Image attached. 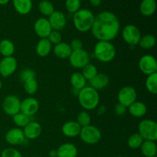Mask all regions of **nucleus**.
I'll return each mask as SVG.
<instances>
[{
	"label": "nucleus",
	"mask_w": 157,
	"mask_h": 157,
	"mask_svg": "<svg viewBox=\"0 0 157 157\" xmlns=\"http://www.w3.org/2000/svg\"><path fill=\"white\" fill-rule=\"evenodd\" d=\"M156 37L151 34H147V35L141 36L140 40L139 41V45L141 48L149 50L151 49L156 45Z\"/></svg>",
	"instance_id": "nucleus-29"
},
{
	"label": "nucleus",
	"mask_w": 157,
	"mask_h": 157,
	"mask_svg": "<svg viewBox=\"0 0 157 157\" xmlns=\"http://www.w3.org/2000/svg\"><path fill=\"white\" fill-rule=\"evenodd\" d=\"M22 130L26 139L35 140L39 137L42 131V128L39 123L31 121Z\"/></svg>",
	"instance_id": "nucleus-17"
},
{
	"label": "nucleus",
	"mask_w": 157,
	"mask_h": 157,
	"mask_svg": "<svg viewBox=\"0 0 157 157\" xmlns=\"http://www.w3.org/2000/svg\"><path fill=\"white\" fill-rule=\"evenodd\" d=\"M34 30L40 38H47L52 32V29L48 19L46 18H39L34 24Z\"/></svg>",
	"instance_id": "nucleus-14"
},
{
	"label": "nucleus",
	"mask_w": 157,
	"mask_h": 157,
	"mask_svg": "<svg viewBox=\"0 0 157 157\" xmlns=\"http://www.w3.org/2000/svg\"><path fill=\"white\" fill-rule=\"evenodd\" d=\"M79 136L81 140L86 144L94 145L101 140L102 134L99 128L90 124L87 127H81Z\"/></svg>",
	"instance_id": "nucleus-6"
},
{
	"label": "nucleus",
	"mask_w": 157,
	"mask_h": 157,
	"mask_svg": "<svg viewBox=\"0 0 157 157\" xmlns=\"http://www.w3.org/2000/svg\"><path fill=\"white\" fill-rule=\"evenodd\" d=\"M128 111L131 116L136 118H141L147 113V108L144 103L141 101H135L128 107Z\"/></svg>",
	"instance_id": "nucleus-21"
},
{
	"label": "nucleus",
	"mask_w": 157,
	"mask_h": 157,
	"mask_svg": "<svg viewBox=\"0 0 157 157\" xmlns=\"http://www.w3.org/2000/svg\"><path fill=\"white\" fill-rule=\"evenodd\" d=\"M106 111V108L104 106H101V107H99V109L98 110V115H103L104 113H105Z\"/></svg>",
	"instance_id": "nucleus-44"
},
{
	"label": "nucleus",
	"mask_w": 157,
	"mask_h": 157,
	"mask_svg": "<svg viewBox=\"0 0 157 157\" xmlns=\"http://www.w3.org/2000/svg\"><path fill=\"white\" fill-rule=\"evenodd\" d=\"M78 98L81 107L87 110H94L100 103L99 93L90 86H86L80 90Z\"/></svg>",
	"instance_id": "nucleus-2"
},
{
	"label": "nucleus",
	"mask_w": 157,
	"mask_h": 157,
	"mask_svg": "<svg viewBox=\"0 0 157 157\" xmlns=\"http://www.w3.org/2000/svg\"><path fill=\"white\" fill-rule=\"evenodd\" d=\"M69 44H70V47L72 51H78L83 49V43L79 38H75V39L71 40Z\"/></svg>",
	"instance_id": "nucleus-42"
},
{
	"label": "nucleus",
	"mask_w": 157,
	"mask_h": 157,
	"mask_svg": "<svg viewBox=\"0 0 157 157\" xmlns=\"http://www.w3.org/2000/svg\"><path fill=\"white\" fill-rule=\"evenodd\" d=\"M15 44L9 39H3L0 41V54L3 57H11L15 53Z\"/></svg>",
	"instance_id": "nucleus-28"
},
{
	"label": "nucleus",
	"mask_w": 157,
	"mask_h": 157,
	"mask_svg": "<svg viewBox=\"0 0 157 157\" xmlns=\"http://www.w3.org/2000/svg\"><path fill=\"white\" fill-rule=\"evenodd\" d=\"M38 109H39V103L35 98H27L21 101L20 112L27 115L29 117L34 116L38 112Z\"/></svg>",
	"instance_id": "nucleus-15"
},
{
	"label": "nucleus",
	"mask_w": 157,
	"mask_h": 157,
	"mask_svg": "<svg viewBox=\"0 0 157 157\" xmlns=\"http://www.w3.org/2000/svg\"><path fill=\"white\" fill-rule=\"evenodd\" d=\"M52 48V44L48 38H41L37 43L35 52L39 57L44 58L50 54Z\"/></svg>",
	"instance_id": "nucleus-23"
},
{
	"label": "nucleus",
	"mask_w": 157,
	"mask_h": 157,
	"mask_svg": "<svg viewBox=\"0 0 157 157\" xmlns=\"http://www.w3.org/2000/svg\"><path fill=\"white\" fill-rule=\"evenodd\" d=\"M9 0H0V6H5V5L8 4Z\"/></svg>",
	"instance_id": "nucleus-46"
},
{
	"label": "nucleus",
	"mask_w": 157,
	"mask_h": 157,
	"mask_svg": "<svg viewBox=\"0 0 157 157\" xmlns=\"http://www.w3.org/2000/svg\"><path fill=\"white\" fill-rule=\"evenodd\" d=\"M156 9V0H143L140 5V12L144 16H151Z\"/></svg>",
	"instance_id": "nucleus-25"
},
{
	"label": "nucleus",
	"mask_w": 157,
	"mask_h": 157,
	"mask_svg": "<svg viewBox=\"0 0 157 157\" xmlns=\"http://www.w3.org/2000/svg\"><path fill=\"white\" fill-rule=\"evenodd\" d=\"M91 122V117L87 111H81L78 113L77 117V123L81 126V127H87L90 125Z\"/></svg>",
	"instance_id": "nucleus-36"
},
{
	"label": "nucleus",
	"mask_w": 157,
	"mask_h": 157,
	"mask_svg": "<svg viewBox=\"0 0 157 157\" xmlns=\"http://www.w3.org/2000/svg\"><path fill=\"white\" fill-rule=\"evenodd\" d=\"M113 110H114L115 114L117 115V116L119 117H122L127 113V107H126L125 106L120 104V103H117V104L114 106V109H113Z\"/></svg>",
	"instance_id": "nucleus-41"
},
{
	"label": "nucleus",
	"mask_w": 157,
	"mask_h": 157,
	"mask_svg": "<svg viewBox=\"0 0 157 157\" xmlns=\"http://www.w3.org/2000/svg\"><path fill=\"white\" fill-rule=\"evenodd\" d=\"M117 157H124V156H117Z\"/></svg>",
	"instance_id": "nucleus-48"
},
{
	"label": "nucleus",
	"mask_w": 157,
	"mask_h": 157,
	"mask_svg": "<svg viewBox=\"0 0 157 157\" xmlns=\"http://www.w3.org/2000/svg\"><path fill=\"white\" fill-rule=\"evenodd\" d=\"M94 55L101 62L108 63L116 56V48L110 41H98L94 46Z\"/></svg>",
	"instance_id": "nucleus-4"
},
{
	"label": "nucleus",
	"mask_w": 157,
	"mask_h": 157,
	"mask_svg": "<svg viewBox=\"0 0 157 157\" xmlns=\"http://www.w3.org/2000/svg\"><path fill=\"white\" fill-rule=\"evenodd\" d=\"M65 8L69 13H75L81 9V0H65Z\"/></svg>",
	"instance_id": "nucleus-37"
},
{
	"label": "nucleus",
	"mask_w": 157,
	"mask_h": 157,
	"mask_svg": "<svg viewBox=\"0 0 157 157\" xmlns=\"http://www.w3.org/2000/svg\"><path fill=\"white\" fill-rule=\"evenodd\" d=\"M12 4L15 10L20 15H27L32 11V0H12Z\"/></svg>",
	"instance_id": "nucleus-22"
},
{
	"label": "nucleus",
	"mask_w": 157,
	"mask_h": 157,
	"mask_svg": "<svg viewBox=\"0 0 157 157\" xmlns=\"http://www.w3.org/2000/svg\"><path fill=\"white\" fill-rule=\"evenodd\" d=\"M121 23L114 13L104 11L94 18L91 33L98 41H110L117 38L120 32Z\"/></svg>",
	"instance_id": "nucleus-1"
},
{
	"label": "nucleus",
	"mask_w": 157,
	"mask_h": 157,
	"mask_svg": "<svg viewBox=\"0 0 157 157\" xmlns=\"http://www.w3.org/2000/svg\"><path fill=\"white\" fill-rule=\"evenodd\" d=\"M72 50L70 47V44L66 42H63V41L56 44L54 47V53H55V56L61 59L68 58Z\"/></svg>",
	"instance_id": "nucleus-24"
},
{
	"label": "nucleus",
	"mask_w": 157,
	"mask_h": 157,
	"mask_svg": "<svg viewBox=\"0 0 157 157\" xmlns=\"http://www.w3.org/2000/svg\"><path fill=\"white\" fill-rule=\"evenodd\" d=\"M70 82L72 86V88L80 90L82 88H84V87H86L87 80L84 78V77L83 76L81 73H80V72H75L71 76Z\"/></svg>",
	"instance_id": "nucleus-27"
},
{
	"label": "nucleus",
	"mask_w": 157,
	"mask_h": 157,
	"mask_svg": "<svg viewBox=\"0 0 157 157\" xmlns=\"http://www.w3.org/2000/svg\"><path fill=\"white\" fill-rule=\"evenodd\" d=\"M25 139L22 129L18 127H14L9 130L5 136L6 142L12 146L21 145L25 142Z\"/></svg>",
	"instance_id": "nucleus-13"
},
{
	"label": "nucleus",
	"mask_w": 157,
	"mask_h": 157,
	"mask_svg": "<svg viewBox=\"0 0 157 157\" xmlns=\"http://www.w3.org/2000/svg\"><path fill=\"white\" fill-rule=\"evenodd\" d=\"M68 59L72 67L75 68H83L90 63V55L84 49L72 51Z\"/></svg>",
	"instance_id": "nucleus-8"
},
{
	"label": "nucleus",
	"mask_w": 157,
	"mask_h": 157,
	"mask_svg": "<svg viewBox=\"0 0 157 157\" xmlns=\"http://www.w3.org/2000/svg\"><path fill=\"white\" fill-rule=\"evenodd\" d=\"M17 67L18 63L13 56L4 57L0 61V75L2 78H8L15 73Z\"/></svg>",
	"instance_id": "nucleus-12"
},
{
	"label": "nucleus",
	"mask_w": 157,
	"mask_h": 157,
	"mask_svg": "<svg viewBox=\"0 0 157 157\" xmlns=\"http://www.w3.org/2000/svg\"><path fill=\"white\" fill-rule=\"evenodd\" d=\"M144 141V140L143 139L142 136L139 134V133H133L131 136H130V137L128 138V140H127V145L130 147V149H133V150H136V149H139L140 147L142 145L143 142Z\"/></svg>",
	"instance_id": "nucleus-33"
},
{
	"label": "nucleus",
	"mask_w": 157,
	"mask_h": 157,
	"mask_svg": "<svg viewBox=\"0 0 157 157\" xmlns=\"http://www.w3.org/2000/svg\"><path fill=\"white\" fill-rule=\"evenodd\" d=\"M94 18L95 16L91 11L87 9H80L73 15L74 25L78 32H87L91 29Z\"/></svg>",
	"instance_id": "nucleus-3"
},
{
	"label": "nucleus",
	"mask_w": 157,
	"mask_h": 157,
	"mask_svg": "<svg viewBox=\"0 0 157 157\" xmlns=\"http://www.w3.org/2000/svg\"><path fill=\"white\" fill-rule=\"evenodd\" d=\"M155 157H156V156H155Z\"/></svg>",
	"instance_id": "nucleus-49"
},
{
	"label": "nucleus",
	"mask_w": 157,
	"mask_h": 157,
	"mask_svg": "<svg viewBox=\"0 0 157 157\" xmlns=\"http://www.w3.org/2000/svg\"><path fill=\"white\" fill-rule=\"evenodd\" d=\"M81 127L77 121H67L63 124L61 132L67 137H76L79 136Z\"/></svg>",
	"instance_id": "nucleus-18"
},
{
	"label": "nucleus",
	"mask_w": 157,
	"mask_h": 157,
	"mask_svg": "<svg viewBox=\"0 0 157 157\" xmlns=\"http://www.w3.org/2000/svg\"><path fill=\"white\" fill-rule=\"evenodd\" d=\"M147 90L152 94H157V72L147 76L145 82Z\"/></svg>",
	"instance_id": "nucleus-31"
},
{
	"label": "nucleus",
	"mask_w": 157,
	"mask_h": 157,
	"mask_svg": "<svg viewBox=\"0 0 157 157\" xmlns=\"http://www.w3.org/2000/svg\"><path fill=\"white\" fill-rule=\"evenodd\" d=\"M98 68L96 67V66L93 64H87L85 67H84L82 68V74L83 76L84 77L87 81H90L92 78H94L97 75H98Z\"/></svg>",
	"instance_id": "nucleus-34"
},
{
	"label": "nucleus",
	"mask_w": 157,
	"mask_h": 157,
	"mask_svg": "<svg viewBox=\"0 0 157 157\" xmlns=\"http://www.w3.org/2000/svg\"><path fill=\"white\" fill-rule=\"evenodd\" d=\"M110 82L108 75L104 73H98V75L89 81V84L91 87L96 90H102L107 87Z\"/></svg>",
	"instance_id": "nucleus-19"
},
{
	"label": "nucleus",
	"mask_w": 157,
	"mask_h": 157,
	"mask_svg": "<svg viewBox=\"0 0 157 157\" xmlns=\"http://www.w3.org/2000/svg\"><path fill=\"white\" fill-rule=\"evenodd\" d=\"M90 2L94 7H98L99 6H101V0H90Z\"/></svg>",
	"instance_id": "nucleus-43"
},
{
	"label": "nucleus",
	"mask_w": 157,
	"mask_h": 157,
	"mask_svg": "<svg viewBox=\"0 0 157 157\" xmlns=\"http://www.w3.org/2000/svg\"><path fill=\"white\" fill-rule=\"evenodd\" d=\"M49 156L50 157H57V150H52L49 152Z\"/></svg>",
	"instance_id": "nucleus-45"
},
{
	"label": "nucleus",
	"mask_w": 157,
	"mask_h": 157,
	"mask_svg": "<svg viewBox=\"0 0 157 157\" xmlns=\"http://www.w3.org/2000/svg\"><path fill=\"white\" fill-rule=\"evenodd\" d=\"M2 110L9 116L13 117L19 113L21 108V101L15 95H8L2 102Z\"/></svg>",
	"instance_id": "nucleus-9"
},
{
	"label": "nucleus",
	"mask_w": 157,
	"mask_h": 157,
	"mask_svg": "<svg viewBox=\"0 0 157 157\" xmlns=\"http://www.w3.org/2000/svg\"><path fill=\"white\" fill-rule=\"evenodd\" d=\"M139 134L144 140L154 141L157 140V124L150 119L143 120L138 125Z\"/></svg>",
	"instance_id": "nucleus-5"
},
{
	"label": "nucleus",
	"mask_w": 157,
	"mask_h": 157,
	"mask_svg": "<svg viewBox=\"0 0 157 157\" xmlns=\"http://www.w3.org/2000/svg\"><path fill=\"white\" fill-rule=\"evenodd\" d=\"M137 93L135 88L131 86H126L121 88L117 94L118 103L128 107L130 104L136 101Z\"/></svg>",
	"instance_id": "nucleus-10"
},
{
	"label": "nucleus",
	"mask_w": 157,
	"mask_h": 157,
	"mask_svg": "<svg viewBox=\"0 0 157 157\" xmlns=\"http://www.w3.org/2000/svg\"><path fill=\"white\" fill-rule=\"evenodd\" d=\"M141 153L146 157H155L156 156L157 147L156 142L154 141L144 140L142 145L140 147Z\"/></svg>",
	"instance_id": "nucleus-26"
},
{
	"label": "nucleus",
	"mask_w": 157,
	"mask_h": 157,
	"mask_svg": "<svg viewBox=\"0 0 157 157\" xmlns=\"http://www.w3.org/2000/svg\"><path fill=\"white\" fill-rule=\"evenodd\" d=\"M38 10L44 16H50L55 12L53 4L48 0H42L38 3Z\"/></svg>",
	"instance_id": "nucleus-30"
},
{
	"label": "nucleus",
	"mask_w": 157,
	"mask_h": 157,
	"mask_svg": "<svg viewBox=\"0 0 157 157\" xmlns=\"http://www.w3.org/2000/svg\"><path fill=\"white\" fill-rule=\"evenodd\" d=\"M24 84V89L26 93L29 95L35 94L38 88V84L35 78H31L23 82Z\"/></svg>",
	"instance_id": "nucleus-35"
},
{
	"label": "nucleus",
	"mask_w": 157,
	"mask_h": 157,
	"mask_svg": "<svg viewBox=\"0 0 157 157\" xmlns=\"http://www.w3.org/2000/svg\"><path fill=\"white\" fill-rule=\"evenodd\" d=\"M141 36L140 30L134 25H127L122 30L123 39L130 45H137Z\"/></svg>",
	"instance_id": "nucleus-7"
},
{
	"label": "nucleus",
	"mask_w": 157,
	"mask_h": 157,
	"mask_svg": "<svg viewBox=\"0 0 157 157\" xmlns=\"http://www.w3.org/2000/svg\"><path fill=\"white\" fill-rule=\"evenodd\" d=\"M35 77H36V74H35V71L30 68L24 69L19 74V79L21 82H25L27 80L31 79V78H34Z\"/></svg>",
	"instance_id": "nucleus-38"
},
{
	"label": "nucleus",
	"mask_w": 157,
	"mask_h": 157,
	"mask_svg": "<svg viewBox=\"0 0 157 157\" xmlns=\"http://www.w3.org/2000/svg\"><path fill=\"white\" fill-rule=\"evenodd\" d=\"M47 38L50 41L51 44H55V45L59 44L60 42L62 41V36H61V34L58 31L52 30Z\"/></svg>",
	"instance_id": "nucleus-40"
},
{
	"label": "nucleus",
	"mask_w": 157,
	"mask_h": 157,
	"mask_svg": "<svg viewBox=\"0 0 157 157\" xmlns=\"http://www.w3.org/2000/svg\"><path fill=\"white\" fill-rule=\"evenodd\" d=\"M138 66L141 72L147 76L157 72L156 60L151 55H145L141 57Z\"/></svg>",
	"instance_id": "nucleus-11"
},
{
	"label": "nucleus",
	"mask_w": 157,
	"mask_h": 157,
	"mask_svg": "<svg viewBox=\"0 0 157 157\" xmlns=\"http://www.w3.org/2000/svg\"><path fill=\"white\" fill-rule=\"evenodd\" d=\"M48 21L52 26V30L58 31V32L62 30L67 24V18L61 11H55L49 16Z\"/></svg>",
	"instance_id": "nucleus-16"
},
{
	"label": "nucleus",
	"mask_w": 157,
	"mask_h": 157,
	"mask_svg": "<svg viewBox=\"0 0 157 157\" xmlns=\"http://www.w3.org/2000/svg\"><path fill=\"white\" fill-rule=\"evenodd\" d=\"M1 157H22V155L16 149L8 147L2 151Z\"/></svg>",
	"instance_id": "nucleus-39"
},
{
	"label": "nucleus",
	"mask_w": 157,
	"mask_h": 157,
	"mask_svg": "<svg viewBox=\"0 0 157 157\" xmlns=\"http://www.w3.org/2000/svg\"><path fill=\"white\" fill-rule=\"evenodd\" d=\"M2 87V81H0V90H1Z\"/></svg>",
	"instance_id": "nucleus-47"
},
{
	"label": "nucleus",
	"mask_w": 157,
	"mask_h": 157,
	"mask_svg": "<svg viewBox=\"0 0 157 157\" xmlns=\"http://www.w3.org/2000/svg\"><path fill=\"white\" fill-rule=\"evenodd\" d=\"M57 150V157H77L78 148L71 143H65L60 146Z\"/></svg>",
	"instance_id": "nucleus-20"
},
{
	"label": "nucleus",
	"mask_w": 157,
	"mask_h": 157,
	"mask_svg": "<svg viewBox=\"0 0 157 157\" xmlns=\"http://www.w3.org/2000/svg\"><path fill=\"white\" fill-rule=\"evenodd\" d=\"M12 119H13L14 124H15V125L17 126V127H18V128H24V127L31 121V119L29 117L24 114V113H21V112L14 115V116L12 117Z\"/></svg>",
	"instance_id": "nucleus-32"
}]
</instances>
